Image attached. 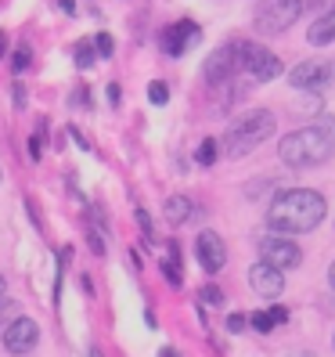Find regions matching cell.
Segmentation results:
<instances>
[{"mask_svg":"<svg viewBox=\"0 0 335 357\" xmlns=\"http://www.w3.org/2000/svg\"><path fill=\"white\" fill-rule=\"evenodd\" d=\"M328 217V199L313 188H285L267 206V227L274 235H306Z\"/></svg>","mask_w":335,"mask_h":357,"instance_id":"6da1fadb","label":"cell"},{"mask_svg":"<svg viewBox=\"0 0 335 357\" xmlns=\"http://www.w3.org/2000/svg\"><path fill=\"white\" fill-rule=\"evenodd\" d=\"M278 159L288 170H313L335 159V116H321L303 130H292L278 144Z\"/></svg>","mask_w":335,"mask_h":357,"instance_id":"7a4b0ae2","label":"cell"},{"mask_svg":"<svg viewBox=\"0 0 335 357\" xmlns=\"http://www.w3.org/2000/svg\"><path fill=\"white\" fill-rule=\"evenodd\" d=\"M274 127H278V119H274V112H267V109L242 112L224 134V152L231 159H245L249 152H256L260 144L274 134Z\"/></svg>","mask_w":335,"mask_h":357,"instance_id":"3957f363","label":"cell"},{"mask_svg":"<svg viewBox=\"0 0 335 357\" xmlns=\"http://www.w3.org/2000/svg\"><path fill=\"white\" fill-rule=\"evenodd\" d=\"M253 47H256V44H249V40H231V44L217 47L213 54H209L205 69H202L205 83H209V87H220V83H227L238 69H245V61H249V54H253Z\"/></svg>","mask_w":335,"mask_h":357,"instance_id":"277c9868","label":"cell"},{"mask_svg":"<svg viewBox=\"0 0 335 357\" xmlns=\"http://www.w3.org/2000/svg\"><path fill=\"white\" fill-rule=\"evenodd\" d=\"M306 0H263L256 8V29L263 33H285L288 26L299 22Z\"/></svg>","mask_w":335,"mask_h":357,"instance_id":"5b68a950","label":"cell"},{"mask_svg":"<svg viewBox=\"0 0 335 357\" xmlns=\"http://www.w3.org/2000/svg\"><path fill=\"white\" fill-rule=\"evenodd\" d=\"M332 79H335V58L299 61V66L288 73V83H292V87H296V91H306V94H321Z\"/></svg>","mask_w":335,"mask_h":357,"instance_id":"8992f818","label":"cell"},{"mask_svg":"<svg viewBox=\"0 0 335 357\" xmlns=\"http://www.w3.org/2000/svg\"><path fill=\"white\" fill-rule=\"evenodd\" d=\"M260 257L270 267H278V271H292V267L303 264V249L292 242L288 235H263L260 238Z\"/></svg>","mask_w":335,"mask_h":357,"instance_id":"52a82bcc","label":"cell"},{"mask_svg":"<svg viewBox=\"0 0 335 357\" xmlns=\"http://www.w3.org/2000/svg\"><path fill=\"white\" fill-rule=\"evenodd\" d=\"M0 343H4V350L8 354H15V357H22V354H29L36 343H40V328H36V321L33 318H18L0 332Z\"/></svg>","mask_w":335,"mask_h":357,"instance_id":"ba28073f","label":"cell"},{"mask_svg":"<svg viewBox=\"0 0 335 357\" xmlns=\"http://www.w3.org/2000/svg\"><path fill=\"white\" fill-rule=\"evenodd\" d=\"M198 26L192 22V18H184V22H173V26H166L162 33H159V47H162V54L166 58H180L187 47H195L198 44Z\"/></svg>","mask_w":335,"mask_h":357,"instance_id":"9c48e42d","label":"cell"},{"mask_svg":"<svg viewBox=\"0 0 335 357\" xmlns=\"http://www.w3.org/2000/svg\"><path fill=\"white\" fill-rule=\"evenodd\" d=\"M195 257H198L205 275H217V271H224V264H227V245H224V238L217 235V231L205 227L195 238Z\"/></svg>","mask_w":335,"mask_h":357,"instance_id":"30bf717a","label":"cell"},{"mask_svg":"<svg viewBox=\"0 0 335 357\" xmlns=\"http://www.w3.org/2000/svg\"><path fill=\"white\" fill-rule=\"evenodd\" d=\"M249 285H253V292H260L263 300H278L285 292V271L270 267L267 260H256L249 267Z\"/></svg>","mask_w":335,"mask_h":357,"instance_id":"8fae6325","label":"cell"},{"mask_svg":"<svg viewBox=\"0 0 335 357\" xmlns=\"http://www.w3.org/2000/svg\"><path fill=\"white\" fill-rule=\"evenodd\" d=\"M245 69L253 73L256 83H270V79H278V76H281V58H278L274 51L253 47V54H249V61H245Z\"/></svg>","mask_w":335,"mask_h":357,"instance_id":"7c38bea8","label":"cell"},{"mask_svg":"<svg viewBox=\"0 0 335 357\" xmlns=\"http://www.w3.org/2000/svg\"><path fill=\"white\" fill-rule=\"evenodd\" d=\"M159 267H162V278L170 282L173 289L184 285V264H180V242H177V238L166 242V257L159 260Z\"/></svg>","mask_w":335,"mask_h":357,"instance_id":"4fadbf2b","label":"cell"},{"mask_svg":"<svg viewBox=\"0 0 335 357\" xmlns=\"http://www.w3.org/2000/svg\"><path fill=\"white\" fill-rule=\"evenodd\" d=\"M306 40H310L313 47H328V44H335V4H328L321 18H313V26H310Z\"/></svg>","mask_w":335,"mask_h":357,"instance_id":"5bb4252c","label":"cell"},{"mask_svg":"<svg viewBox=\"0 0 335 357\" xmlns=\"http://www.w3.org/2000/svg\"><path fill=\"white\" fill-rule=\"evenodd\" d=\"M162 213H166V220H170L173 227H180V224L192 220L195 206H192V199H187V195H170V199H166V206H162Z\"/></svg>","mask_w":335,"mask_h":357,"instance_id":"9a60e30c","label":"cell"},{"mask_svg":"<svg viewBox=\"0 0 335 357\" xmlns=\"http://www.w3.org/2000/svg\"><path fill=\"white\" fill-rule=\"evenodd\" d=\"M44 134H47V119L40 116V119H36V130L29 134V159H33V162L44 159Z\"/></svg>","mask_w":335,"mask_h":357,"instance_id":"2e32d148","label":"cell"},{"mask_svg":"<svg viewBox=\"0 0 335 357\" xmlns=\"http://www.w3.org/2000/svg\"><path fill=\"white\" fill-rule=\"evenodd\" d=\"M217 159H220V141H213V137L198 141V149H195V162H198V166H213Z\"/></svg>","mask_w":335,"mask_h":357,"instance_id":"e0dca14e","label":"cell"},{"mask_svg":"<svg viewBox=\"0 0 335 357\" xmlns=\"http://www.w3.org/2000/svg\"><path fill=\"white\" fill-rule=\"evenodd\" d=\"M94 61H98L94 40H79V44H76V69H91Z\"/></svg>","mask_w":335,"mask_h":357,"instance_id":"ac0fdd59","label":"cell"},{"mask_svg":"<svg viewBox=\"0 0 335 357\" xmlns=\"http://www.w3.org/2000/svg\"><path fill=\"white\" fill-rule=\"evenodd\" d=\"M18 314H22V307H18L15 300H8V296L0 300V332H4V328H8V325L18 318Z\"/></svg>","mask_w":335,"mask_h":357,"instance_id":"d6986e66","label":"cell"},{"mask_svg":"<svg viewBox=\"0 0 335 357\" xmlns=\"http://www.w3.org/2000/svg\"><path fill=\"white\" fill-rule=\"evenodd\" d=\"M249 328H256V332L267 335V332H274L278 325L270 321V314H267V310H253V314H249Z\"/></svg>","mask_w":335,"mask_h":357,"instance_id":"ffe728a7","label":"cell"},{"mask_svg":"<svg viewBox=\"0 0 335 357\" xmlns=\"http://www.w3.org/2000/svg\"><path fill=\"white\" fill-rule=\"evenodd\" d=\"M148 101L152 105H166V101H170V87H166L162 79H152L148 83Z\"/></svg>","mask_w":335,"mask_h":357,"instance_id":"44dd1931","label":"cell"},{"mask_svg":"<svg viewBox=\"0 0 335 357\" xmlns=\"http://www.w3.org/2000/svg\"><path fill=\"white\" fill-rule=\"evenodd\" d=\"M137 224H141V235H144V245L155 242V227H152V217L144 213V209H137Z\"/></svg>","mask_w":335,"mask_h":357,"instance_id":"7402d4cb","label":"cell"},{"mask_svg":"<svg viewBox=\"0 0 335 357\" xmlns=\"http://www.w3.org/2000/svg\"><path fill=\"white\" fill-rule=\"evenodd\" d=\"M29 66H33V58H29V47H18V51L11 54V69H15V73H26Z\"/></svg>","mask_w":335,"mask_h":357,"instance_id":"603a6c76","label":"cell"},{"mask_svg":"<svg viewBox=\"0 0 335 357\" xmlns=\"http://www.w3.org/2000/svg\"><path fill=\"white\" fill-rule=\"evenodd\" d=\"M202 303H209V307H224V292H220V285H202Z\"/></svg>","mask_w":335,"mask_h":357,"instance_id":"cb8c5ba5","label":"cell"},{"mask_svg":"<svg viewBox=\"0 0 335 357\" xmlns=\"http://www.w3.org/2000/svg\"><path fill=\"white\" fill-rule=\"evenodd\" d=\"M94 51H98V58H112V36H109V33H98Z\"/></svg>","mask_w":335,"mask_h":357,"instance_id":"d4e9b609","label":"cell"},{"mask_svg":"<svg viewBox=\"0 0 335 357\" xmlns=\"http://www.w3.org/2000/svg\"><path fill=\"white\" fill-rule=\"evenodd\" d=\"M274 188H278V181H256V184H249V188H245V195H249V199H256L260 192H274Z\"/></svg>","mask_w":335,"mask_h":357,"instance_id":"484cf974","label":"cell"},{"mask_svg":"<svg viewBox=\"0 0 335 357\" xmlns=\"http://www.w3.org/2000/svg\"><path fill=\"white\" fill-rule=\"evenodd\" d=\"M249 328V314H231L227 318V332H245Z\"/></svg>","mask_w":335,"mask_h":357,"instance_id":"4316f807","label":"cell"},{"mask_svg":"<svg viewBox=\"0 0 335 357\" xmlns=\"http://www.w3.org/2000/svg\"><path fill=\"white\" fill-rule=\"evenodd\" d=\"M87 242H91V249H94V257H104V242H101L98 231H87Z\"/></svg>","mask_w":335,"mask_h":357,"instance_id":"83f0119b","label":"cell"},{"mask_svg":"<svg viewBox=\"0 0 335 357\" xmlns=\"http://www.w3.org/2000/svg\"><path fill=\"white\" fill-rule=\"evenodd\" d=\"M11 94H15V109L22 112V109H26V87H22V83H15V87H11Z\"/></svg>","mask_w":335,"mask_h":357,"instance_id":"f1b7e54d","label":"cell"},{"mask_svg":"<svg viewBox=\"0 0 335 357\" xmlns=\"http://www.w3.org/2000/svg\"><path fill=\"white\" fill-rule=\"evenodd\" d=\"M267 314H270V321H274V325H285L288 321V310L285 307H270Z\"/></svg>","mask_w":335,"mask_h":357,"instance_id":"f546056e","label":"cell"},{"mask_svg":"<svg viewBox=\"0 0 335 357\" xmlns=\"http://www.w3.org/2000/svg\"><path fill=\"white\" fill-rule=\"evenodd\" d=\"M69 134H72V137H76V144H79V149H83V152H91V149H94V144H91V141H87V137H83V134H79V130H76V127H69Z\"/></svg>","mask_w":335,"mask_h":357,"instance_id":"4dcf8cb0","label":"cell"},{"mask_svg":"<svg viewBox=\"0 0 335 357\" xmlns=\"http://www.w3.org/2000/svg\"><path fill=\"white\" fill-rule=\"evenodd\" d=\"M109 105L119 109V83H109Z\"/></svg>","mask_w":335,"mask_h":357,"instance_id":"1f68e13d","label":"cell"},{"mask_svg":"<svg viewBox=\"0 0 335 357\" xmlns=\"http://www.w3.org/2000/svg\"><path fill=\"white\" fill-rule=\"evenodd\" d=\"M58 8L65 11V15H76V0H58Z\"/></svg>","mask_w":335,"mask_h":357,"instance_id":"d6a6232c","label":"cell"},{"mask_svg":"<svg viewBox=\"0 0 335 357\" xmlns=\"http://www.w3.org/2000/svg\"><path fill=\"white\" fill-rule=\"evenodd\" d=\"M144 325H148V328H159V318H155V310H144Z\"/></svg>","mask_w":335,"mask_h":357,"instance_id":"836d02e7","label":"cell"},{"mask_svg":"<svg viewBox=\"0 0 335 357\" xmlns=\"http://www.w3.org/2000/svg\"><path fill=\"white\" fill-rule=\"evenodd\" d=\"M159 357H180V354H177V347H162V350H159Z\"/></svg>","mask_w":335,"mask_h":357,"instance_id":"e575fe53","label":"cell"},{"mask_svg":"<svg viewBox=\"0 0 335 357\" xmlns=\"http://www.w3.org/2000/svg\"><path fill=\"white\" fill-rule=\"evenodd\" d=\"M328 285L335 289V260H332V267H328Z\"/></svg>","mask_w":335,"mask_h":357,"instance_id":"d590c367","label":"cell"},{"mask_svg":"<svg viewBox=\"0 0 335 357\" xmlns=\"http://www.w3.org/2000/svg\"><path fill=\"white\" fill-rule=\"evenodd\" d=\"M4 289H8V282H4V275H0V300H4Z\"/></svg>","mask_w":335,"mask_h":357,"instance_id":"8d00e7d4","label":"cell"},{"mask_svg":"<svg viewBox=\"0 0 335 357\" xmlns=\"http://www.w3.org/2000/svg\"><path fill=\"white\" fill-rule=\"evenodd\" d=\"M87 357H104V354H101L98 347H91V354H87Z\"/></svg>","mask_w":335,"mask_h":357,"instance_id":"74e56055","label":"cell"},{"mask_svg":"<svg viewBox=\"0 0 335 357\" xmlns=\"http://www.w3.org/2000/svg\"><path fill=\"white\" fill-rule=\"evenodd\" d=\"M292 357H313V354L310 350H299V354H292Z\"/></svg>","mask_w":335,"mask_h":357,"instance_id":"f35d334b","label":"cell"},{"mask_svg":"<svg viewBox=\"0 0 335 357\" xmlns=\"http://www.w3.org/2000/svg\"><path fill=\"white\" fill-rule=\"evenodd\" d=\"M0 181H4V174H0Z\"/></svg>","mask_w":335,"mask_h":357,"instance_id":"ab89813d","label":"cell"},{"mask_svg":"<svg viewBox=\"0 0 335 357\" xmlns=\"http://www.w3.org/2000/svg\"><path fill=\"white\" fill-rule=\"evenodd\" d=\"M332 347H335V340H332Z\"/></svg>","mask_w":335,"mask_h":357,"instance_id":"60d3db41","label":"cell"}]
</instances>
